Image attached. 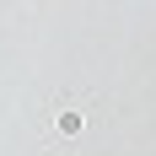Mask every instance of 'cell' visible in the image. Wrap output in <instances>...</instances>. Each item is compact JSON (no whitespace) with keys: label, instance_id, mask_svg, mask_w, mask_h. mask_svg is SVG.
<instances>
[{"label":"cell","instance_id":"6da1fadb","mask_svg":"<svg viewBox=\"0 0 156 156\" xmlns=\"http://www.w3.org/2000/svg\"><path fill=\"white\" fill-rule=\"evenodd\" d=\"M54 124H59L65 135H76V129H81V113H70V108H65V113H54Z\"/></svg>","mask_w":156,"mask_h":156}]
</instances>
